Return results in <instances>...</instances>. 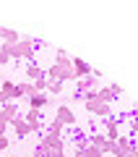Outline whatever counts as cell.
Wrapping results in <instances>:
<instances>
[{
  "label": "cell",
  "instance_id": "1",
  "mask_svg": "<svg viewBox=\"0 0 138 157\" xmlns=\"http://www.w3.org/2000/svg\"><path fill=\"white\" fill-rule=\"evenodd\" d=\"M44 76H47V78H55V81H76L71 58H57L55 66H50L47 71H44Z\"/></svg>",
  "mask_w": 138,
  "mask_h": 157
},
{
  "label": "cell",
  "instance_id": "2",
  "mask_svg": "<svg viewBox=\"0 0 138 157\" xmlns=\"http://www.w3.org/2000/svg\"><path fill=\"white\" fill-rule=\"evenodd\" d=\"M81 100L86 102V110L91 113V115H99V118H110V115H112V105H107V102H99V100H96V89L86 92Z\"/></svg>",
  "mask_w": 138,
  "mask_h": 157
},
{
  "label": "cell",
  "instance_id": "3",
  "mask_svg": "<svg viewBox=\"0 0 138 157\" xmlns=\"http://www.w3.org/2000/svg\"><path fill=\"white\" fill-rule=\"evenodd\" d=\"M11 58H26V60H34V39L31 37H21L16 45H11Z\"/></svg>",
  "mask_w": 138,
  "mask_h": 157
},
{
  "label": "cell",
  "instance_id": "4",
  "mask_svg": "<svg viewBox=\"0 0 138 157\" xmlns=\"http://www.w3.org/2000/svg\"><path fill=\"white\" fill-rule=\"evenodd\" d=\"M39 144L50 152V155H63V152H65V141H63V136H55V134H44Z\"/></svg>",
  "mask_w": 138,
  "mask_h": 157
},
{
  "label": "cell",
  "instance_id": "5",
  "mask_svg": "<svg viewBox=\"0 0 138 157\" xmlns=\"http://www.w3.org/2000/svg\"><path fill=\"white\" fill-rule=\"evenodd\" d=\"M120 94H122L120 84H112V86H96V100H99V102H107V105H112V102H115Z\"/></svg>",
  "mask_w": 138,
  "mask_h": 157
},
{
  "label": "cell",
  "instance_id": "6",
  "mask_svg": "<svg viewBox=\"0 0 138 157\" xmlns=\"http://www.w3.org/2000/svg\"><path fill=\"white\" fill-rule=\"evenodd\" d=\"M112 155H125V157H133L136 155V144H133V136H117L115 139V149Z\"/></svg>",
  "mask_w": 138,
  "mask_h": 157
},
{
  "label": "cell",
  "instance_id": "7",
  "mask_svg": "<svg viewBox=\"0 0 138 157\" xmlns=\"http://www.w3.org/2000/svg\"><path fill=\"white\" fill-rule=\"evenodd\" d=\"M18 100V92L13 81H0V105H8V102Z\"/></svg>",
  "mask_w": 138,
  "mask_h": 157
},
{
  "label": "cell",
  "instance_id": "8",
  "mask_svg": "<svg viewBox=\"0 0 138 157\" xmlns=\"http://www.w3.org/2000/svg\"><path fill=\"white\" fill-rule=\"evenodd\" d=\"M89 144L96 147L102 155H104V152H112V149H115V141H110L104 134H91V136H89Z\"/></svg>",
  "mask_w": 138,
  "mask_h": 157
},
{
  "label": "cell",
  "instance_id": "9",
  "mask_svg": "<svg viewBox=\"0 0 138 157\" xmlns=\"http://www.w3.org/2000/svg\"><path fill=\"white\" fill-rule=\"evenodd\" d=\"M55 121H60L63 126H76V115H73V110L68 105H57V115Z\"/></svg>",
  "mask_w": 138,
  "mask_h": 157
},
{
  "label": "cell",
  "instance_id": "10",
  "mask_svg": "<svg viewBox=\"0 0 138 157\" xmlns=\"http://www.w3.org/2000/svg\"><path fill=\"white\" fill-rule=\"evenodd\" d=\"M73 73H76V81L78 78H86V76H91V66H89L86 60H81V58H73Z\"/></svg>",
  "mask_w": 138,
  "mask_h": 157
},
{
  "label": "cell",
  "instance_id": "11",
  "mask_svg": "<svg viewBox=\"0 0 138 157\" xmlns=\"http://www.w3.org/2000/svg\"><path fill=\"white\" fill-rule=\"evenodd\" d=\"M96 89V78L94 76H86V78H78V84H76V97H83L86 92Z\"/></svg>",
  "mask_w": 138,
  "mask_h": 157
},
{
  "label": "cell",
  "instance_id": "12",
  "mask_svg": "<svg viewBox=\"0 0 138 157\" xmlns=\"http://www.w3.org/2000/svg\"><path fill=\"white\" fill-rule=\"evenodd\" d=\"M8 128H13V131H16V136H18V139H24V136H29V134H31V128L26 126V121H24V118H13L11 123H8Z\"/></svg>",
  "mask_w": 138,
  "mask_h": 157
},
{
  "label": "cell",
  "instance_id": "13",
  "mask_svg": "<svg viewBox=\"0 0 138 157\" xmlns=\"http://www.w3.org/2000/svg\"><path fill=\"white\" fill-rule=\"evenodd\" d=\"M13 118H18V107L13 105V102H8V105H3V107H0V121H3L5 126L11 123Z\"/></svg>",
  "mask_w": 138,
  "mask_h": 157
},
{
  "label": "cell",
  "instance_id": "14",
  "mask_svg": "<svg viewBox=\"0 0 138 157\" xmlns=\"http://www.w3.org/2000/svg\"><path fill=\"white\" fill-rule=\"evenodd\" d=\"M26 78L34 84V81H39V78H47V76H44V68H39L37 63H29V66H26Z\"/></svg>",
  "mask_w": 138,
  "mask_h": 157
},
{
  "label": "cell",
  "instance_id": "15",
  "mask_svg": "<svg viewBox=\"0 0 138 157\" xmlns=\"http://www.w3.org/2000/svg\"><path fill=\"white\" fill-rule=\"evenodd\" d=\"M24 121H26V126L31 131H39V126H42V118H39V110H29L26 115H24Z\"/></svg>",
  "mask_w": 138,
  "mask_h": 157
},
{
  "label": "cell",
  "instance_id": "16",
  "mask_svg": "<svg viewBox=\"0 0 138 157\" xmlns=\"http://www.w3.org/2000/svg\"><path fill=\"white\" fill-rule=\"evenodd\" d=\"M0 39H5V45H16L18 39H21V34H18V32H13V29L0 26Z\"/></svg>",
  "mask_w": 138,
  "mask_h": 157
},
{
  "label": "cell",
  "instance_id": "17",
  "mask_svg": "<svg viewBox=\"0 0 138 157\" xmlns=\"http://www.w3.org/2000/svg\"><path fill=\"white\" fill-rule=\"evenodd\" d=\"M47 105V94H34L29 97V110H42Z\"/></svg>",
  "mask_w": 138,
  "mask_h": 157
},
{
  "label": "cell",
  "instance_id": "18",
  "mask_svg": "<svg viewBox=\"0 0 138 157\" xmlns=\"http://www.w3.org/2000/svg\"><path fill=\"white\" fill-rule=\"evenodd\" d=\"M47 89L52 94H63V81H55V78H47Z\"/></svg>",
  "mask_w": 138,
  "mask_h": 157
},
{
  "label": "cell",
  "instance_id": "19",
  "mask_svg": "<svg viewBox=\"0 0 138 157\" xmlns=\"http://www.w3.org/2000/svg\"><path fill=\"white\" fill-rule=\"evenodd\" d=\"M63 128H65V126H63L60 121H52V123H50V131H47V134H55V136H60V134H63Z\"/></svg>",
  "mask_w": 138,
  "mask_h": 157
},
{
  "label": "cell",
  "instance_id": "20",
  "mask_svg": "<svg viewBox=\"0 0 138 157\" xmlns=\"http://www.w3.org/2000/svg\"><path fill=\"white\" fill-rule=\"evenodd\" d=\"M31 155H34V157H50V152H47V149H44V147H42V144H39V147H37V149H34V152H31Z\"/></svg>",
  "mask_w": 138,
  "mask_h": 157
},
{
  "label": "cell",
  "instance_id": "21",
  "mask_svg": "<svg viewBox=\"0 0 138 157\" xmlns=\"http://www.w3.org/2000/svg\"><path fill=\"white\" fill-rule=\"evenodd\" d=\"M86 157H104V155H102V152L96 149V147H91V144H89V149H86Z\"/></svg>",
  "mask_w": 138,
  "mask_h": 157
},
{
  "label": "cell",
  "instance_id": "22",
  "mask_svg": "<svg viewBox=\"0 0 138 157\" xmlns=\"http://www.w3.org/2000/svg\"><path fill=\"white\" fill-rule=\"evenodd\" d=\"M130 134H133V136H138V115H133V118H130Z\"/></svg>",
  "mask_w": 138,
  "mask_h": 157
},
{
  "label": "cell",
  "instance_id": "23",
  "mask_svg": "<svg viewBox=\"0 0 138 157\" xmlns=\"http://www.w3.org/2000/svg\"><path fill=\"white\" fill-rule=\"evenodd\" d=\"M8 147H11V141H8V136H0V152H5Z\"/></svg>",
  "mask_w": 138,
  "mask_h": 157
},
{
  "label": "cell",
  "instance_id": "24",
  "mask_svg": "<svg viewBox=\"0 0 138 157\" xmlns=\"http://www.w3.org/2000/svg\"><path fill=\"white\" fill-rule=\"evenodd\" d=\"M5 131H8V126L3 123V121H0V136H5Z\"/></svg>",
  "mask_w": 138,
  "mask_h": 157
},
{
  "label": "cell",
  "instance_id": "25",
  "mask_svg": "<svg viewBox=\"0 0 138 157\" xmlns=\"http://www.w3.org/2000/svg\"><path fill=\"white\" fill-rule=\"evenodd\" d=\"M76 157H86V149H76Z\"/></svg>",
  "mask_w": 138,
  "mask_h": 157
},
{
  "label": "cell",
  "instance_id": "26",
  "mask_svg": "<svg viewBox=\"0 0 138 157\" xmlns=\"http://www.w3.org/2000/svg\"><path fill=\"white\" fill-rule=\"evenodd\" d=\"M50 157H65V155H50Z\"/></svg>",
  "mask_w": 138,
  "mask_h": 157
},
{
  "label": "cell",
  "instance_id": "27",
  "mask_svg": "<svg viewBox=\"0 0 138 157\" xmlns=\"http://www.w3.org/2000/svg\"><path fill=\"white\" fill-rule=\"evenodd\" d=\"M136 155H138V147H136Z\"/></svg>",
  "mask_w": 138,
  "mask_h": 157
},
{
  "label": "cell",
  "instance_id": "28",
  "mask_svg": "<svg viewBox=\"0 0 138 157\" xmlns=\"http://www.w3.org/2000/svg\"><path fill=\"white\" fill-rule=\"evenodd\" d=\"M133 157H138V155H133Z\"/></svg>",
  "mask_w": 138,
  "mask_h": 157
}]
</instances>
